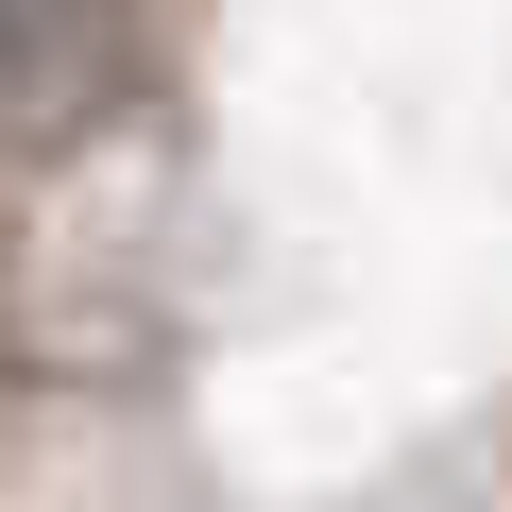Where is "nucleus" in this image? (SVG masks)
I'll list each match as a JSON object with an SVG mask.
<instances>
[{"label": "nucleus", "instance_id": "1", "mask_svg": "<svg viewBox=\"0 0 512 512\" xmlns=\"http://www.w3.org/2000/svg\"><path fill=\"white\" fill-rule=\"evenodd\" d=\"M103 35H120V0H0V103L52 86V69H86Z\"/></svg>", "mask_w": 512, "mask_h": 512}]
</instances>
